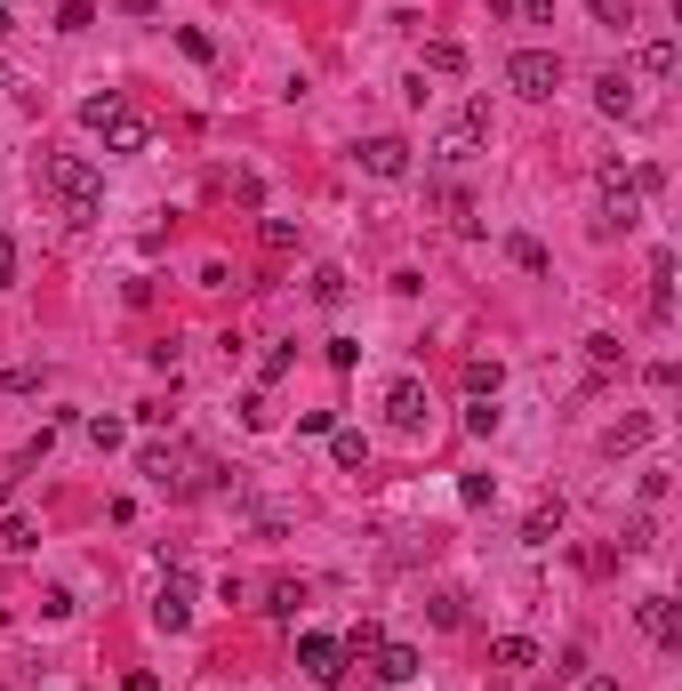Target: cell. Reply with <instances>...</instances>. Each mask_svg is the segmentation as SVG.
I'll list each match as a JSON object with an SVG mask.
<instances>
[{"mask_svg":"<svg viewBox=\"0 0 682 691\" xmlns=\"http://www.w3.org/2000/svg\"><path fill=\"white\" fill-rule=\"evenodd\" d=\"M634 619H643V636H651V643H667V652H674V643H682V619H674V595H643V603H634Z\"/></svg>","mask_w":682,"mask_h":691,"instance_id":"obj_8","label":"cell"},{"mask_svg":"<svg viewBox=\"0 0 682 691\" xmlns=\"http://www.w3.org/2000/svg\"><path fill=\"white\" fill-rule=\"evenodd\" d=\"M539 691H546V683H539Z\"/></svg>","mask_w":682,"mask_h":691,"instance_id":"obj_38","label":"cell"},{"mask_svg":"<svg viewBox=\"0 0 682 691\" xmlns=\"http://www.w3.org/2000/svg\"><path fill=\"white\" fill-rule=\"evenodd\" d=\"M298 603H305V587H298V579H274L257 612H265V619H298Z\"/></svg>","mask_w":682,"mask_h":691,"instance_id":"obj_17","label":"cell"},{"mask_svg":"<svg viewBox=\"0 0 682 691\" xmlns=\"http://www.w3.org/2000/svg\"><path fill=\"white\" fill-rule=\"evenodd\" d=\"M466 435H498V394H473L466 402Z\"/></svg>","mask_w":682,"mask_h":691,"instance_id":"obj_18","label":"cell"},{"mask_svg":"<svg viewBox=\"0 0 682 691\" xmlns=\"http://www.w3.org/2000/svg\"><path fill=\"white\" fill-rule=\"evenodd\" d=\"M586 691H618V683H610V676H594V683H586Z\"/></svg>","mask_w":682,"mask_h":691,"instance_id":"obj_33","label":"cell"},{"mask_svg":"<svg viewBox=\"0 0 682 691\" xmlns=\"http://www.w3.org/2000/svg\"><path fill=\"white\" fill-rule=\"evenodd\" d=\"M618 362H627V354H618V338H586V370H594V378H610Z\"/></svg>","mask_w":682,"mask_h":691,"instance_id":"obj_20","label":"cell"},{"mask_svg":"<svg viewBox=\"0 0 682 691\" xmlns=\"http://www.w3.org/2000/svg\"><path fill=\"white\" fill-rule=\"evenodd\" d=\"M298 676L305 683H338L345 676V643L338 636H298Z\"/></svg>","mask_w":682,"mask_h":691,"instance_id":"obj_5","label":"cell"},{"mask_svg":"<svg viewBox=\"0 0 682 691\" xmlns=\"http://www.w3.org/2000/svg\"><path fill=\"white\" fill-rule=\"evenodd\" d=\"M0 33H9V0H0Z\"/></svg>","mask_w":682,"mask_h":691,"instance_id":"obj_34","label":"cell"},{"mask_svg":"<svg viewBox=\"0 0 682 691\" xmlns=\"http://www.w3.org/2000/svg\"><path fill=\"white\" fill-rule=\"evenodd\" d=\"M426 65H433V73H466V49H458V40H433Z\"/></svg>","mask_w":682,"mask_h":691,"instance_id":"obj_24","label":"cell"},{"mask_svg":"<svg viewBox=\"0 0 682 691\" xmlns=\"http://www.w3.org/2000/svg\"><path fill=\"white\" fill-rule=\"evenodd\" d=\"M594 105H603L610 121H634V105H643V97H634L627 73H603V80H594Z\"/></svg>","mask_w":682,"mask_h":691,"instance_id":"obj_10","label":"cell"},{"mask_svg":"<svg viewBox=\"0 0 682 691\" xmlns=\"http://www.w3.org/2000/svg\"><path fill=\"white\" fill-rule=\"evenodd\" d=\"M674 65H682L674 33H658V40H643V73H651V80H674Z\"/></svg>","mask_w":682,"mask_h":691,"instance_id":"obj_14","label":"cell"},{"mask_svg":"<svg viewBox=\"0 0 682 691\" xmlns=\"http://www.w3.org/2000/svg\"><path fill=\"white\" fill-rule=\"evenodd\" d=\"M40 186L65 201V217H73V226L105 217V177H97V161H89V153H49V161H40Z\"/></svg>","mask_w":682,"mask_h":691,"instance_id":"obj_1","label":"cell"},{"mask_svg":"<svg viewBox=\"0 0 682 691\" xmlns=\"http://www.w3.org/2000/svg\"><path fill=\"white\" fill-rule=\"evenodd\" d=\"M586 9H594V25H610V33L634 25V0H586Z\"/></svg>","mask_w":682,"mask_h":691,"instance_id":"obj_21","label":"cell"},{"mask_svg":"<svg viewBox=\"0 0 682 691\" xmlns=\"http://www.w3.org/2000/svg\"><path fill=\"white\" fill-rule=\"evenodd\" d=\"M563 523H570L563 499H539V506H530V523H522V539L530 546H554V539H563Z\"/></svg>","mask_w":682,"mask_h":691,"instance_id":"obj_11","label":"cell"},{"mask_svg":"<svg viewBox=\"0 0 682 691\" xmlns=\"http://www.w3.org/2000/svg\"><path fill=\"white\" fill-rule=\"evenodd\" d=\"M40 378H49L40 362H16V370H0V386H9V394H40Z\"/></svg>","mask_w":682,"mask_h":691,"instance_id":"obj_22","label":"cell"},{"mask_svg":"<svg viewBox=\"0 0 682 691\" xmlns=\"http://www.w3.org/2000/svg\"><path fill=\"white\" fill-rule=\"evenodd\" d=\"M482 146H490V105L473 97V105L450 113V129H442V146H433V153H442V161H473Z\"/></svg>","mask_w":682,"mask_h":691,"instance_id":"obj_4","label":"cell"},{"mask_svg":"<svg viewBox=\"0 0 682 691\" xmlns=\"http://www.w3.org/2000/svg\"><path fill=\"white\" fill-rule=\"evenodd\" d=\"M490 667L522 676V667H539V643H530V636H498V643H490Z\"/></svg>","mask_w":682,"mask_h":691,"instance_id":"obj_13","label":"cell"},{"mask_svg":"<svg viewBox=\"0 0 682 691\" xmlns=\"http://www.w3.org/2000/svg\"><path fill=\"white\" fill-rule=\"evenodd\" d=\"M329 458H338L345 475H354V466H369V442L354 435V426H329Z\"/></svg>","mask_w":682,"mask_h":691,"instance_id":"obj_15","label":"cell"},{"mask_svg":"<svg viewBox=\"0 0 682 691\" xmlns=\"http://www.w3.org/2000/svg\"><path fill=\"white\" fill-rule=\"evenodd\" d=\"M506 257H514L522 274H546V241H530V234H514V241H506Z\"/></svg>","mask_w":682,"mask_h":691,"instance_id":"obj_19","label":"cell"},{"mask_svg":"<svg viewBox=\"0 0 682 691\" xmlns=\"http://www.w3.org/2000/svg\"><path fill=\"white\" fill-rule=\"evenodd\" d=\"M80 121L105 137V153H144V146H153V121H144L137 105H121L113 89H105V97H89V105H80Z\"/></svg>","mask_w":682,"mask_h":691,"instance_id":"obj_2","label":"cell"},{"mask_svg":"<svg viewBox=\"0 0 682 691\" xmlns=\"http://www.w3.org/2000/svg\"><path fill=\"white\" fill-rule=\"evenodd\" d=\"M490 9H514V0H490Z\"/></svg>","mask_w":682,"mask_h":691,"instance_id":"obj_36","label":"cell"},{"mask_svg":"<svg viewBox=\"0 0 682 691\" xmlns=\"http://www.w3.org/2000/svg\"><path fill=\"white\" fill-rule=\"evenodd\" d=\"M362 169L369 177H409V146H402V137H369V146H362Z\"/></svg>","mask_w":682,"mask_h":691,"instance_id":"obj_9","label":"cell"},{"mask_svg":"<svg viewBox=\"0 0 682 691\" xmlns=\"http://www.w3.org/2000/svg\"><path fill=\"white\" fill-rule=\"evenodd\" d=\"M426 612H433V627H466V595H450V587H442Z\"/></svg>","mask_w":682,"mask_h":691,"instance_id":"obj_23","label":"cell"},{"mask_svg":"<svg viewBox=\"0 0 682 691\" xmlns=\"http://www.w3.org/2000/svg\"><path fill=\"white\" fill-rule=\"evenodd\" d=\"M498 378H506L498 362H466V386H473V394H498Z\"/></svg>","mask_w":682,"mask_h":691,"instance_id":"obj_29","label":"cell"},{"mask_svg":"<svg viewBox=\"0 0 682 691\" xmlns=\"http://www.w3.org/2000/svg\"><path fill=\"white\" fill-rule=\"evenodd\" d=\"M0 539H9V555H33V546H40V531H33L25 515H9V531H0Z\"/></svg>","mask_w":682,"mask_h":691,"instance_id":"obj_27","label":"cell"},{"mask_svg":"<svg viewBox=\"0 0 682 691\" xmlns=\"http://www.w3.org/2000/svg\"><path fill=\"white\" fill-rule=\"evenodd\" d=\"M651 435H658V418H643V411H634V418H618V426H610V458H618V451H643Z\"/></svg>","mask_w":682,"mask_h":691,"instance_id":"obj_16","label":"cell"},{"mask_svg":"<svg viewBox=\"0 0 682 691\" xmlns=\"http://www.w3.org/2000/svg\"><path fill=\"white\" fill-rule=\"evenodd\" d=\"M386 418H394V435H426V386L402 378L394 394H386Z\"/></svg>","mask_w":682,"mask_h":691,"instance_id":"obj_7","label":"cell"},{"mask_svg":"<svg viewBox=\"0 0 682 691\" xmlns=\"http://www.w3.org/2000/svg\"><path fill=\"white\" fill-rule=\"evenodd\" d=\"M314 298H321V306H338V298H345V274L338 266H314Z\"/></svg>","mask_w":682,"mask_h":691,"instance_id":"obj_28","label":"cell"},{"mask_svg":"<svg viewBox=\"0 0 682 691\" xmlns=\"http://www.w3.org/2000/svg\"><path fill=\"white\" fill-rule=\"evenodd\" d=\"M369 659H378V683H409V676H418V652H409V643H378V652H369Z\"/></svg>","mask_w":682,"mask_h":691,"instance_id":"obj_12","label":"cell"},{"mask_svg":"<svg viewBox=\"0 0 682 691\" xmlns=\"http://www.w3.org/2000/svg\"><path fill=\"white\" fill-rule=\"evenodd\" d=\"M0 89H9V65H0Z\"/></svg>","mask_w":682,"mask_h":691,"instance_id":"obj_35","label":"cell"},{"mask_svg":"<svg viewBox=\"0 0 682 691\" xmlns=\"http://www.w3.org/2000/svg\"><path fill=\"white\" fill-rule=\"evenodd\" d=\"M506 89L554 97V89H563V56H554V49H514V56H506Z\"/></svg>","mask_w":682,"mask_h":691,"instance_id":"obj_3","label":"cell"},{"mask_svg":"<svg viewBox=\"0 0 682 691\" xmlns=\"http://www.w3.org/2000/svg\"><path fill=\"white\" fill-rule=\"evenodd\" d=\"M89 25H97L89 0H65V9H56V33H89Z\"/></svg>","mask_w":682,"mask_h":691,"instance_id":"obj_25","label":"cell"},{"mask_svg":"<svg viewBox=\"0 0 682 691\" xmlns=\"http://www.w3.org/2000/svg\"><path fill=\"white\" fill-rule=\"evenodd\" d=\"M522 16H530V25H546V16H554V0H522Z\"/></svg>","mask_w":682,"mask_h":691,"instance_id":"obj_31","label":"cell"},{"mask_svg":"<svg viewBox=\"0 0 682 691\" xmlns=\"http://www.w3.org/2000/svg\"><path fill=\"white\" fill-rule=\"evenodd\" d=\"M9 281H16V241L0 234V290H9Z\"/></svg>","mask_w":682,"mask_h":691,"instance_id":"obj_30","label":"cell"},{"mask_svg":"<svg viewBox=\"0 0 682 691\" xmlns=\"http://www.w3.org/2000/svg\"><path fill=\"white\" fill-rule=\"evenodd\" d=\"M153 627H169V636H185V627H193V579H185V571L161 579V595H153Z\"/></svg>","mask_w":682,"mask_h":691,"instance_id":"obj_6","label":"cell"},{"mask_svg":"<svg viewBox=\"0 0 682 691\" xmlns=\"http://www.w3.org/2000/svg\"><path fill=\"white\" fill-rule=\"evenodd\" d=\"M314 691H338V683H314Z\"/></svg>","mask_w":682,"mask_h":691,"instance_id":"obj_37","label":"cell"},{"mask_svg":"<svg viewBox=\"0 0 682 691\" xmlns=\"http://www.w3.org/2000/svg\"><path fill=\"white\" fill-rule=\"evenodd\" d=\"M378 643H386V636H378V619H362L354 636H345V659H369V652H378Z\"/></svg>","mask_w":682,"mask_h":691,"instance_id":"obj_26","label":"cell"},{"mask_svg":"<svg viewBox=\"0 0 682 691\" xmlns=\"http://www.w3.org/2000/svg\"><path fill=\"white\" fill-rule=\"evenodd\" d=\"M9 491H16V475H0V506H9Z\"/></svg>","mask_w":682,"mask_h":691,"instance_id":"obj_32","label":"cell"}]
</instances>
